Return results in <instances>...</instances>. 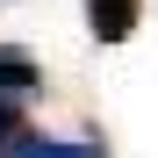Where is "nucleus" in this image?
Wrapping results in <instances>:
<instances>
[{"label":"nucleus","mask_w":158,"mask_h":158,"mask_svg":"<svg viewBox=\"0 0 158 158\" xmlns=\"http://www.w3.org/2000/svg\"><path fill=\"white\" fill-rule=\"evenodd\" d=\"M137 15H144V0H86V29L101 43H129L137 36Z\"/></svg>","instance_id":"f257e3e1"},{"label":"nucleus","mask_w":158,"mask_h":158,"mask_svg":"<svg viewBox=\"0 0 158 158\" xmlns=\"http://www.w3.org/2000/svg\"><path fill=\"white\" fill-rule=\"evenodd\" d=\"M36 86H43V65L22 43H0V94H36Z\"/></svg>","instance_id":"f03ea898"},{"label":"nucleus","mask_w":158,"mask_h":158,"mask_svg":"<svg viewBox=\"0 0 158 158\" xmlns=\"http://www.w3.org/2000/svg\"><path fill=\"white\" fill-rule=\"evenodd\" d=\"M7 158H108V151L101 144H50V137H36V129H15Z\"/></svg>","instance_id":"7ed1b4c3"},{"label":"nucleus","mask_w":158,"mask_h":158,"mask_svg":"<svg viewBox=\"0 0 158 158\" xmlns=\"http://www.w3.org/2000/svg\"><path fill=\"white\" fill-rule=\"evenodd\" d=\"M15 129H22V108H15V94H0V144H7Z\"/></svg>","instance_id":"20e7f679"}]
</instances>
